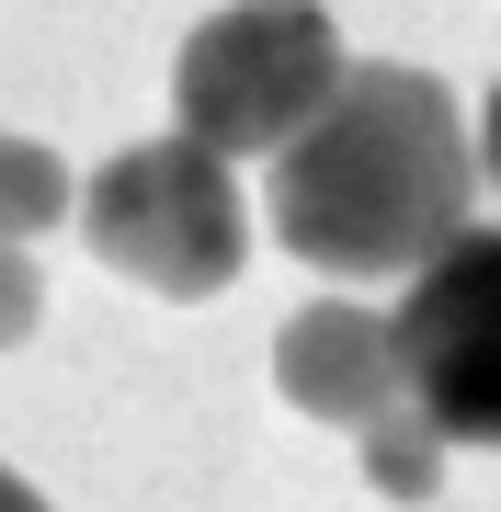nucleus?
I'll use <instances>...</instances> for the list:
<instances>
[{
	"label": "nucleus",
	"instance_id": "1",
	"mask_svg": "<svg viewBox=\"0 0 501 512\" xmlns=\"http://www.w3.org/2000/svg\"><path fill=\"white\" fill-rule=\"evenodd\" d=\"M479 194V137L433 69H342L297 148H274V194L262 217L308 274L342 285H410L445 239H467Z\"/></svg>",
	"mask_w": 501,
	"mask_h": 512
},
{
	"label": "nucleus",
	"instance_id": "2",
	"mask_svg": "<svg viewBox=\"0 0 501 512\" xmlns=\"http://www.w3.org/2000/svg\"><path fill=\"white\" fill-rule=\"evenodd\" d=\"M342 69H353L342 23L319 0H228L171 57V114L217 160H251V148L274 160V148H297L319 126V103L342 92Z\"/></svg>",
	"mask_w": 501,
	"mask_h": 512
},
{
	"label": "nucleus",
	"instance_id": "3",
	"mask_svg": "<svg viewBox=\"0 0 501 512\" xmlns=\"http://www.w3.org/2000/svg\"><path fill=\"white\" fill-rule=\"evenodd\" d=\"M80 228H92V251H103L126 285L183 296V308L217 296V285H240V262H251L240 171H228L217 148H194L183 126L114 148L92 183H80Z\"/></svg>",
	"mask_w": 501,
	"mask_h": 512
},
{
	"label": "nucleus",
	"instance_id": "4",
	"mask_svg": "<svg viewBox=\"0 0 501 512\" xmlns=\"http://www.w3.org/2000/svg\"><path fill=\"white\" fill-rule=\"evenodd\" d=\"M410 410L445 444H501V228H467L399 296Z\"/></svg>",
	"mask_w": 501,
	"mask_h": 512
},
{
	"label": "nucleus",
	"instance_id": "5",
	"mask_svg": "<svg viewBox=\"0 0 501 512\" xmlns=\"http://www.w3.org/2000/svg\"><path fill=\"white\" fill-rule=\"evenodd\" d=\"M274 387L297 399L308 421H342V433H365V421L410 410V365H399V319L353 308V296H319L274 330Z\"/></svg>",
	"mask_w": 501,
	"mask_h": 512
},
{
	"label": "nucleus",
	"instance_id": "6",
	"mask_svg": "<svg viewBox=\"0 0 501 512\" xmlns=\"http://www.w3.org/2000/svg\"><path fill=\"white\" fill-rule=\"evenodd\" d=\"M365 478H376L388 501H433V490H445V433H433L422 410L365 421Z\"/></svg>",
	"mask_w": 501,
	"mask_h": 512
},
{
	"label": "nucleus",
	"instance_id": "7",
	"mask_svg": "<svg viewBox=\"0 0 501 512\" xmlns=\"http://www.w3.org/2000/svg\"><path fill=\"white\" fill-rule=\"evenodd\" d=\"M69 171H57V148H35V137H0V239H35V228H57L69 217Z\"/></svg>",
	"mask_w": 501,
	"mask_h": 512
},
{
	"label": "nucleus",
	"instance_id": "8",
	"mask_svg": "<svg viewBox=\"0 0 501 512\" xmlns=\"http://www.w3.org/2000/svg\"><path fill=\"white\" fill-rule=\"evenodd\" d=\"M35 308H46V285H35V262H23V239H0V353L35 330Z\"/></svg>",
	"mask_w": 501,
	"mask_h": 512
},
{
	"label": "nucleus",
	"instance_id": "9",
	"mask_svg": "<svg viewBox=\"0 0 501 512\" xmlns=\"http://www.w3.org/2000/svg\"><path fill=\"white\" fill-rule=\"evenodd\" d=\"M479 171H490V183H501V92L479 103Z\"/></svg>",
	"mask_w": 501,
	"mask_h": 512
},
{
	"label": "nucleus",
	"instance_id": "10",
	"mask_svg": "<svg viewBox=\"0 0 501 512\" xmlns=\"http://www.w3.org/2000/svg\"><path fill=\"white\" fill-rule=\"evenodd\" d=\"M0 512H46V490H23V478L0 467Z\"/></svg>",
	"mask_w": 501,
	"mask_h": 512
}]
</instances>
